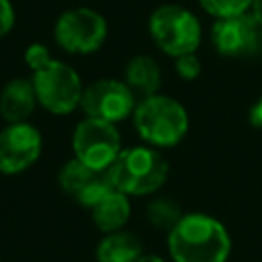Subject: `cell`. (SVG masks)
Wrapping results in <instances>:
<instances>
[{
	"mask_svg": "<svg viewBox=\"0 0 262 262\" xmlns=\"http://www.w3.org/2000/svg\"><path fill=\"white\" fill-rule=\"evenodd\" d=\"M25 61L33 72L31 82L37 94V102L47 113L66 117L80 108L84 84L72 66L53 59L49 49L41 43L27 47Z\"/></svg>",
	"mask_w": 262,
	"mask_h": 262,
	"instance_id": "6da1fadb",
	"label": "cell"
},
{
	"mask_svg": "<svg viewBox=\"0 0 262 262\" xmlns=\"http://www.w3.org/2000/svg\"><path fill=\"white\" fill-rule=\"evenodd\" d=\"M168 256L172 262H227L231 235L227 227L209 213H184L168 231Z\"/></svg>",
	"mask_w": 262,
	"mask_h": 262,
	"instance_id": "7a4b0ae2",
	"label": "cell"
},
{
	"mask_svg": "<svg viewBox=\"0 0 262 262\" xmlns=\"http://www.w3.org/2000/svg\"><path fill=\"white\" fill-rule=\"evenodd\" d=\"M131 121L139 139L156 149L176 147L182 143L190 127L184 104L160 92L147 98H139Z\"/></svg>",
	"mask_w": 262,
	"mask_h": 262,
	"instance_id": "3957f363",
	"label": "cell"
},
{
	"mask_svg": "<svg viewBox=\"0 0 262 262\" xmlns=\"http://www.w3.org/2000/svg\"><path fill=\"white\" fill-rule=\"evenodd\" d=\"M106 172L117 190L127 196H147L166 184L170 166L160 149L141 143L123 147Z\"/></svg>",
	"mask_w": 262,
	"mask_h": 262,
	"instance_id": "277c9868",
	"label": "cell"
},
{
	"mask_svg": "<svg viewBox=\"0 0 262 262\" xmlns=\"http://www.w3.org/2000/svg\"><path fill=\"white\" fill-rule=\"evenodd\" d=\"M147 27L154 43L174 59L186 53H194L201 45L203 31L199 18L178 4L156 8L149 16Z\"/></svg>",
	"mask_w": 262,
	"mask_h": 262,
	"instance_id": "5b68a950",
	"label": "cell"
},
{
	"mask_svg": "<svg viewBox=\"0 0 262 262\" xmlns=\"http://www.w3.org/2000/svg\"><path fill=\"white\" fill-rule=\"evenodd\" d=\"M123 149L117 125L84 117L72 133L74 158L92 170H108Z\"/></svg>",
	"mask_w": 262,
	"mask_h": 262,
	"instance_id": "8992f818",
	"label": "cell"
},
{
	"mask_svg": "<svg viewBox=\"0 0 262 262\" xmlns=\"http://www.w3.org/2000/svg\"><path fill=\"white\" fill-rule=\"evenodd\" d=\"M106 20L100 12L92 8H70L55 23V41L57 45L76 55H88L102 47L106 41Z\"/></svg>",
	"mask_w": 262,
	"mask_h": 262,
	"instance_id": "52a82bcc",
	"label": "cell"
},
{
	"mask_svg": "<svg viewBox=\"0 0 262 262\" xmlns=\"http://www.w3.org/2000/svg\"><path fill=\"white\" fill-rule=\"evenodd\" d=\"M135 106L137 96L133 94V90L123 80L115 78H100L84 86L80 100V108L86 117L106 121L113 125L131 119Z\"/></svg>",
	"mask_w": 262,
	"mask_h": 262,
	"instance_id": "ba28073f",
	"label": "cell"
},
{
	"mask_svg": "<svg viewBox=\"0 0 262 262\" xmlns=\"http://www.w3.org/2000/svg\"><path fill=\"white\" fill-rule=\"evenodd\" d=\"M41 154L43 137L33 123H6L0 129V174H23L41 158Z\"/></svg>",
	"mask_w": 262,
	"mask_h": 262,
	"instance_id": "9c48e42d",
	"label": "cell"
},
{
	"mask_svg": "<svg viewBox=\"0 0 262 262\" xmlns=\"http://www.w3.org/2000/svg\"><path fill=\"white\" fill-rule=\"evenodd\" d=\"M211 43L225 57H248L262 49V25L254 14L217 18L211 29Z\"/></svg>",
	"mask_w": 262,
	"mask_h": 262,
	"instance_id": "30bf717a",
	"label": "cell"
},
{
	"mask_svg": "<svg viewBox=\"0 0 262 262\" xmlns=\"http://www.w3.org/2000/svg\"><path fill=\"white\" fill-rule=\"evenodd\" d=\"M57 184L68 196H72L78 205H82L88 211L111 190H115L106 170H92L74 156L59 168Z\"/></svg>",
	"mask_w": 262,
	"mask_h": 262,
	"instance_id": "8fae6325",
	"label": "cell"
},
{
	"mask_svg": "<svg viewBox=\"0 0 262 262\" xmlns=\"http://www.w3.org/2000/svg\"><path fill=\"white\" fill-rule=\"evenodd\" d=\"M31 78H12L0 90V117L4 123H25L37 108Z\"/></svg>",
	"mask_w": 262,
	"mask_h": 262,
	"instance_id": "7c38bea8",
	"label": "cell"
},
{
	"mask_svg": "<svg viewBox=\"0 0 262 262\" xmlns=\"http://www.w3.org/2000/svg\"><path fill=\"white\" fill-rule=\"evenodd\" d=\"M90 217L102 233L119 231L127 225L131 217V201L125 192L115 188L90 209Z\"/></svg>",
	"mask_w": 262,
	"mask_h": 262,
	"instance_id": "4fadbf2b",
	"label": "cell"
},
{
	"mask_svg": "<svg viewBox=\"0 0 262 262\" xmlns=\"http://www.w3.org/2000/svg\"><path fill=\"white\" fill-rule=\"evenodd\" d=\"M135 96L147 98L158 94L162 86V72L154 57L149 55H135L125 66V80H123Z\"/></svg>",
	"mask_w": 262,
	"mask_h": 262,
	"instance_id": "5bb4252c",
	"label": "cell"
},
{
	"mask_svg": "<svg viewBox=\"0 0 262 262\" xmlns=\"http://www.w3.org/2000/svg\"><path fill=\"white\" fill-rule=\"evenodd\" d=\"M96 262H137L143 254L141 239L125 229L104 233L96 244Z\"/></svg>",
	"mask_w": 262,
	"mask_h": 262,
	"instance_id": "9a60e30c",
	"label": "cell"
},
{
	"mask_svg": "<svg viewBox=\"0 0 262 262\" xmlns=\"http://www.w3.org/2000/svg\"><path fill=\"white\" fill-rule=\"evenodd\" d=\"M145 215H147L149 225H154V227H158V229L168 233L184 217V211L172 196L156 194V196L149 199V203L145 207Z\"/></svg>",
	"mask_w": 262,
	"mask_h": 262,
	"instance_id": "2e32d148",
	"label": "cell"
},
{
	"mask_svg": "<svg viewBox=\"0 0 262 262\" xmlns=\"http://www.w3.org/2000/svg\"><path fill=\"white\" fill-rule=\"evenodd\" d=\"M199 2L209 14L217 18H227V16H237L248 12L254 0H199Z\"/></svg>",
	"mask_w": 262,
	"mask_h": 262,
	"instance_id": "e0dca14e",
	"label": "cell"
},
{
	"mask_svg": "<svg viewBox=\"0 0 262 262\" xmlns=\"http://www.w3.org/2000/svg\"><path fill=\"white\" fill-rule=\"evenodd\" d=\"M174 68H176V74L186 82L196 80L201 76V59L196 57V53H186V55L176 57Z\"/></svg>",
	"mask_w": 262,
	"mask_h": 262,
	"instance_id": "ac0fdd59",
	"label": "cell"
},
{
	"mask_svg": "<svg viewBox=\"0 0 262 262\" xmlns=\"http://www.w3.org/2000/svg\"><path fill=\"white\" fill-rule=\"evenodd\" d=\"M14 27V8L10 0H0V39L8 35Z\"/></svg>",
	"mask_w": 262,
	"mask_h": 262,
	"instance_id": "d6986e66",
	"label": "cell"
},
{
	"mask_svg": "<svg viewBox=\"0 0 262 262\" xmlns=\"http://www.w3.org/2000/svg\"><path fill=\"white\" fill-rule=\"evenodd\" d=\"M250 123H252L254 127H260V129H262V94H260V98L254 102V106L250 108Z\"/></svg>",
	"mask_w": 262,
	"mask_h": 262,
	"instance_id": "ffe728a7",
	"label": "cell"
},
{
	"mask_svg": "<svg viewBox=\"0 0 262 262\" xmlns=\"http://www.w3.org/2000/svg\"><path fill=\"white\" fill-rule=\"evenodd\" d=\"M137 262H166L162 256H156V254H141L137 258Z\"/></svg>",
	"mask_w": 262,
	"mask_h": 262,
	"instance_id": "44dd1931",
	"label": "cell"
},
{
	"mask_svg": "<svg viewBox=\"0 0 262 262\" xmlns=\"http://www.w3.org/2000/svg\"><path fill=\"white\" fill-rule=\"evenodd\" d=\"M252 8H254V12H252V14H254V16H256V20L262 25V0H254V2H252Z\"/></svg>",
	"mask_w": 262,
	"mask_h": 262,
	"instance_id": "7402d4cb",
	"label": "cell"
}]
</instances>
